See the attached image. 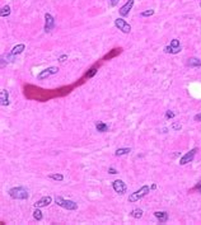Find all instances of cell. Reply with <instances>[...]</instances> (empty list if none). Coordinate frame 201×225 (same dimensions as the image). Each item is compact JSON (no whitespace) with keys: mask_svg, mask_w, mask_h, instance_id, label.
<instances>
[{"mask_svg":"<svg viewBox=\"0 0 201 225\" xmlns=\"http://www.w3.org/2000/svg\"><path fill=\"white\" fill-rule=\"evenodd\" d=\"M8 193L11 198H17V200H27L28 198V191L24 187H13L8 191Z\"/></svg>","mask_w":201,"mask_h":225,"instance_id":"cell-1","label":"cell"},{"mask_svg":"<svg viewBox=\"0 0 201 225\" xmlns=\"http://www.w3.org/2000/svg\"><path fill=\"white\" fill-rule=\"evenodd\" d=\"M149 192H150L149 186H143L140 189H138V191H135L134 193L130 195V196H129V202H135V201H139L140 198L145 197Z\"/></svg>","mask_w":201,"mask_h":225,"instance_id":"cell-2","label":"cell"},{"mask_svg":"<svg viewBox=\"0 0 201 225\" xmlns=\"http://www.w3.org/2000/svg\"><path fill=\"white\" fill-rule=\"evenodd\" d=\"M55 202L57 203L59 206L64 207V209L66 210H76L78 209V203L74 202V201H70V200H65V198L57 196L55 198Z\"/></svg>","mask_w":201,"mask_h":225,"instance_id":"cell-3","label":"cell"},{"mask_svg":"<svg viewBox=\"0 0 201 225\" xmlns=\"http://www.w3.org/2000/svg\"><path fill=\"white\" fill-rule=\"evenodd\" d=\"M112 187H113L115 192H116V193H119V195L126 193V189H127V186H126V183L123 182V181H121V179L113 181V183H112Z\"/></svg>","mask_w":201,"mask_h":225,"instance_id":"cell-4","label":"cell"},{"mask_svg":"<svg viewBox=\"0 0 201 225\" xmlns=\"http://www.w3.org/2000/svg\"><path fill=\"white\" fill-rule=\"evenodd\" d=\"M115 26H116L120 31H122L123 33H130V32H131V26L122 18H117L115 20Z\"/></svg>","mask_w":201,"mask_h":225,"instance_id":"cell-5","label":"cell"},{"mask_svg":"<svg viewBox=\"0 0 201 225\" xmlns=\"http://www.w3.org/2000/svg\"><path fill=\"white\" fill-rule=\"evenodd\" d=\"M59 69L56 66H51V67H47V69H45L43 71H41L40 74L37 75V79L38 80H43V79L49 78V76L51 75H55V74H57Z\"/></svg>","mask_w":201,"mask_h":225,"instance_id":"cell-6","label":"cell"},{"mask_svg":"<svg viewBox=\"0 0 201 225\" xmlns=\"http://www.w3.org/2000/svg\"><path fill=\"white\" fill-rule=\"evenodd\" d=\"M55 28V19L50 13L45 14V32H51Z\"/></svg>","mask_w":201,"mask_h":225,"instance_id":"cell-7","label":"cell"},{"mask_svg":"<svg viewBox=\"0 0 201 225\" xmlns=\"http://www.w3.org/2000/svg\"><path fill=\"white\" fill-rule=\"evenodd\" d=\"M197 153V148H195V149H192V150H190L186 155H183L181 159H179V164L181 165H185V164H187V163H190V162H192L194 160V158H195V154Z\"/></svg>","mask_w":201,"mask_h":225,"instance_id":"cell-8","label":"cell"},{"mask_svg":"<svg viewBox=\"0 0 201 225\" xmlns=\"http://www.w3.org/2000/svg\"><path fill=\"white\" fill-rule=\"evenodd\" d=\"M165 52H171V54H178L181 51V46H179V42L178 40H172L169 46H167L164 49Z\"/></svg>","mask_w":201,"mask_h":225,"instance_id":"cell-9","label":"cell"},{"mask_svg":"<svg viewBox=\"0 0 201 225\" xmlns=\"http://www.w3.org/2000/svg\"><path fill=\"white\" fill-rule=\"evenodd\" d=\"M51 202H52V198L50 197V196H45V197L40 198V200H38L37 202L34 203V206L40 209V207H45V206H49Z\"/></svg>","mask_w":201,"mask_h":225,"instance_id":"cell-10","label":"cell"},{"mask_svg":"<svg viewBox=\"0 0 201 225\" xmlns=\"http://www.w3.org/2000/svg\"><path fill=\"white\" fill-rule=\"evenodd\" d=\"M132 5H134V0H129L127 3H126L123 7H121V9H120V14L122 17H125V15H127L129 14V11L131 10V8H132Z\"/></svg>","mask_w":201,"mask_h":225,"instance_id":"cell-11","label":"cell"},{"mask_svg":"<svg viewBox=\"0 0 201 225\" xmlns=\"http://www.w3.org/2000/svg\"><path fill=\"white\" fill-rule=\"evenodd\" d=\"M97 71H98V65H94V66H92L89 70H88L87 73H85V75H84V78L83 79H80V83H83V80H84V79H90V78H93L94 75H96L97 74ZM80 83H79V84H80Z\"/></svg>","mask_w":201,"mask_h":225,"instance_id":"cell-12","label":"cell"},{"mask_svg":"<svg viewBox=\"0 0 201 225\" xmlns=\"http://www.w3.org/2000/svg\"><path fill=\"white\" fill-rule=\"evenodd\" d=\"M121 51H122V49H121V47H117V49L111 50L110 54H107V55L103 56V60H105V61H106V60H111V59H113L115 56L120 55V54H121Z\"/></svg>","mask_w":201,"mask_h":225,"instance_id":"cell-13","label":"cell"},{"mask_svg":"<svg viewBox=\"0 0 201 225\" xmlns=\"http://www.w3.org/2000/svg\"><path fill=\"white\" fill-rule=\"evenodd\" d=\"M155 218L159 220V223H167L168 220V214L165 211H155L154 212Z\"/></svg>","mask_w":201,"mask_h":225,"instance_id":"cell-14","label":"cell"},{"mask_svg":"<svg viewBox=\"0 0 201 225\" xmlns=\"http://www.w3.org/2000/svg\"><path fill=\"white\" fill-rule=\"evenodd\" d=\"M187 65L190 67H199V66H201V61L197 57H191L190 60H188Z\"/></svg>","mask_w":201,"mask_h":225,"instance_id":"cell-15","label":"cell"},{"mask_svg":"<svg viewBox=\"0 0 201 225\" xmlns=\"http://www.w3.org/2000/svg\"><path fill=\"white\" fill-rule=\"evenodd\" d=\"M1 104L3 106H8L9 104V94L5 89L1 90Z\"/></svg>","mask_w":201,"mask_h":225,"instance_id":"cell-16","label":"cell"},{"mask_svg":"<svg viewBox=\"0 0 201 225\" xmlns=\"http://www.w3.org/2000/svg\"><path fill=\"white\" fill-rule=\"evenodd\" d=\"M22 51H24V45L20 43V45H17V46L13 47V50H11L10 54H11V56H16V55H19Z\"/></svg>","mask_w":201,"mask_h":225,"instance_id":"cell-17","label":"cell"},{"mask_svg":"<svg viewBox=\"0 0 201 225\" xmlns=\"http://www.w3.org/2000/svg\"><path fill=\"white\" fill-rule=\"evenodd\" d=\"M96 129H97V131H98V132H106L108 130V126L106 125L105 122H98L96 125Z\"/></svg>","mask_w":201,"mask_h":225,"instance_id":"cell-18","label":"cell"},{"mask_svg":"<svg viewBox=\"0 0 201 225\" xmlns=\"http://www.w3.org/2000/svg\"><path fill=\"white\" fill-rule=\"evenodd\" d=\"M130 152H131V149H130V148H121V149H117L116 152H115V155L121 156V155H125V154H127Z\"/></svg>","mask_w":201,"mask_h":225,"instance_id":"cell-19","label":"cell"},{"mask_svg":"<svg viewBox=\"0 0 201 225\" xmlns=\"http://www.w3.org/2000/svg\"><path fill=\"white\" fill-rule=\"evenodd\" d=\"M130 215H131L132 218H135V219H140L141 216H143V210H141V209H135V210H132Z\"/></svg>","mask_w":201,"mask_h":225,"instance_id":"cell-20","label":"cell"},{"mask_svg":"<svg viewBox=\"0 0 201 225\" xmlns=\"http://www.w3.org/2000/svg\"><path fill=\"white\" fill-rule=\"evenodd\" d=\"M9 14H10V7H9V5H5V7H3V9H1V17H3V18L8 17Z\"/></svg>","mask_w":201,"mask_h":225,"instance_id":"cell-21","label":"cell"},{"mask_svg":"<svg viewBox=\"0 0 201 225\" xmlns=\"http://www.w3.org/2000/svg\"><path fill=\"white\" fill-rule=\"evenodd\" d=\"M33 218L36 219L37 221H40V220H42V212L38 210V207H36V210L33 211Z\"/></svg>","mask_w":201,"mask_h":225,"instance_id":"cell-22","label":"cell"},{"mask_svg":"<svg viewBox=\"0 0 201 225\" xmlns=\"http://www.w3.org/2000/svg\"><path fill=\"white\" fill-rule=\"evenodd\" d=\"M49 178L55 179V181H63L64 179V176H63V174H50Z\"/></svg>","mask_w":201,"mask_h":225,"instance_id":"cell-23","label":"cell"},{"mask_svg":"<svg viewBox=\"0 0 201 225\" xmlns=\"http://www.w3.org/2000/svg\"><path fill=\"white\" fill-rule=\"evenodd\" d=\"M153 14H154V10L150 9V10L143 11V13H141V17H150V15H153Z\"/></svg>","mask_w":201,"mask_h":225,"instance_id":"cell-24","label":"cell"},{"mask_svg":"<svg viewBox=\"0 0 201 225\" xmlns=\"http://www.w3.org/2000/svg\"><path fill=\"white\" fill-rule=\"evenodd\" d=\"M174 117V113L172 111H168L167 113H165V118H173Z\"/></svg>","mask_w":201,"mask_h":225,"instance_id":"cell-25","label":"cell"},{"mask_svg":"<svg viewBox=\"0 0 201 225\" xmlns=\"http://www.w3.org/2000/svg\"><path fill=\"white\" fill-rule=\"evenodd\" d=\"M119 1L120 0H110V5L111 7H116V5L119 4Z\"/></svg>","mask_w":201,"mask_h":225,"instance_id":"cell-26","label":"cell"},{"mask_svg":"<svg viewBox=\"0 0 201 225\" xmlns=\"http://www.w3.org/2000/svg\"><path fill=\"white\" fill-rule=\"evenodd\" d=\"M172 127H173V130H181L182 126H181V123H173Z\"/></svg>","mask_w":201,"mask_h":225,"instance_id":"cell-27","label":"cell"},{"mask_svg":"<svg viewBox=\"0 0 201 225\" xmlns=\"http://www.w3.org/2000/svg\"><path fill=\"white\" fill-rule=\"evenodd\" d=\"M108 173H111V174H116V173H117V170L115 169L113 167H110V168H108Z\"/></svg>","mask_w":201,"mask_h":225,"instance_id":"cell-28","label":"cell"},{"mask_svg":"<svg viewBox=\"0 0 201 225\" xmlns=\"http://www.w3.org/2000/svg\"><path fill=\"white\" fill-rule=\"evenodd\" d=\"M195 189H197V191H200V193H201V182H199V185H197L196 187L194 188V191H195Z\"/></svg>","mask_w":201,"mask_h":225,"instance_id":"cell-29","label":"cell"},{"mask_svg":"<svg viewBox=\"0 0 201 225\" xmlns=\"http://www.w3.org/2000/svg\"><path fill=\"white\" fill-rule=\"evenodd\" d=\"M65 59H67V55H63L60 59H59V61H61V63H63V61L65 60Z\"/></svg>","mask_w":201,"mask_h":225,"instance_id":"cell-30","label":"cell"},{"mask_svg":"<svg viewBox=\"0 0 201 225\" xmlns=\"http://www.w3.org/2000/svg\"><path fill=\"white\" fill-rule=\"evenodd\" d=\"M195 120L200 121V122H201V115H196V116H195Z\"/></svg>","mask_w":201,"mask_h":225,"instance_id":"cell-31","label":"cell"},{"mask_svg":"<svg viewBox=\"0 0 201 225\" xmlns=\"http://www.w3.org/2000/svg\"><path fill=\"white\" fill-rule=\"evenodd\" d=\"M200 7H201V3H200Z\"/></svg>","mask_w":201,"mask_h":225,"instance_id":"cell-32","label":"cell"}]
</instances>
